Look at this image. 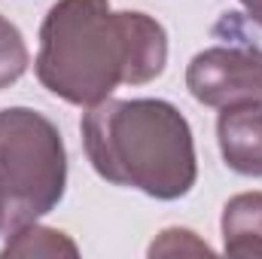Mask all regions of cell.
Returning <instances> with one entry per match:
<instances>
[{
  "label": "cell",
  "instance_id": "obj_1",
  "mask_svg": "<svg viewBox=\"0 0 262 259\" xmlns=\"http://www.w3.org/2000/svg\"><path fill=\"white\" fill-rule=\"evenodd\" d=\"M165 61V28L143 12H113L110 0H58L40 28L37 79L76 107L152 82Z\"/></svg>",
  "mask_w": 262,
  "mask_h": 259
},
{
  "label": "cell",
  "instance_id": "obj_2",
  "mask_svg": "<svg viewBox=\"0 0 262 259\" xmlns=\"http://www.w3.org/2000/svg\"><path fill=\"white\" fill-rule=\"evenodd\" d=\"M82 143L107 183L140 189L159 201L183 198L195 186L192 128L168 101L107 98L82 116Z\"/></svg>",
  "mask_w": 262,
  "mask_h": 259
},
{
  "label": "cell",
  "instance_id": "obj_3",
  "mask_svg": "<svg viewBox=\"0 0 262 259\" xmlns=\"http://www.w3.org/2000/svg\"><path fill=\"white\" fill-rule=\"evenodd\" d=\"M64 186L61 131L37 110H0V192L6 198L9 232L49 213L64 198Z\"/></svg>",
  "mask_w": 262,
  "mask_h": 259
},
{
  "label": "cell",
  "instance_id": "obj_4",
  "mask_svg": "<svg viewBox=\"0 0 262 259\" xmlns=\"http://www.w3.org/2000/svg\"><path fill=\"white\" fill-rule=\"evenodd\" d=\"M186 85L204 107L262 104V49L256 46H210L186 67Z\"/></svg>",
  "mask_w": 262,
  "mask_h": 259
},
{
  "label": "cell",
  "instance_id": "obj_5",
  "mask_svg": "<svg viewBox=\"0 0 262 259\" xmlns=\"http://www.w3.org/2000/svg\"><path fill=\"white\" fill-rule=\"evenodd\" d=\"M223 159L244 177H262V104L226 107L216 122Z\"/></svg>",
  "mask_w": 262,
  "mask_h": 259
},
{
  "label": "cell",
  "instance_id": "obj_6",
  "mask_svg": "<svg viewBox=\"0 0 262 259\" xmlns=\"http://www.w3.org/2000/svg\"><path fill=\"white\" fill-rule=\"evenodd\" d=\"M223 250L262 259V192H241L223 207Z\"/></svg>",
  "mask_w": 262,
  "mask_h": 259
},
{
  "label": "cell",
  "instance_id": "obj_7",
  "mask_svg": "<svg viewBox=\"0 0 262 259\" xmlns=\"http://www.w3.org/2000/svg\"><path fill=\"white\" fill-rule=\"evenodd\" d=\"M79 247L58 229H46L34 223H25L9 232V241L3 244V256H76Z\"/></svg>",
  "mask_w": 262,
  "mask_h": 259
},
{
  "label": "cell",
  "instance_id": "obj_8",
  "mask_svg": "<svg viewBox=\"0 0 262 259\" xmlns=\"http://www.w3.org/2000/svg\"><path fill=\"white\" fill-rule=\"evenodd\" d=\"M28 46L21 31L0 15V89H9L15 79H21V73L28 70Z\"/></svg>",
  "mask_w": 262,
  "mask_h": 259
},
{
  "label": "cell",
  "instance_id": "obj_9",
  "mask_svg": "<svg viewBox=\"0 0 262 259\" xmlns=\"http://www.w3.org/2000/svg\"><path fill=\"white\" fill-rule=\"evenodd\" d=\"M177 253H204V256H210L213 250L204 241H198L195 232H189V229H165L162 238L152 241V247H149V256H177Z\"/></svg>",
  "mask_w": 262,
  "mask_h": 259
},
{
  "label": "cell",
  "instance_id": "obj_10",
  "mask_svg": "<svg viewBox=\"0 0 262 259\" xmlns=\"http://www.w3.org/2000/svg\"><path fill=\"white\" fill-rule=\"evenodd\" d=\"M241 3H244L247 15H250V18H253V21L262 28V0H241Z\"/></svg>",
  "mask_w": 262,
  "mask_h": 259
},
{
  "label": "cell",
  "instance_id": "obj_11",
  "mask_svg": "<svg viewBox=\"0 0 262 259\" xmlns=\"http://www.w3.org/2000/svg\"><path fill=\"white\" fill-rule=\"evenodd\" d=\"M0 232H9V213H6V198L0 192Z\"/></svg>",
  "mask_w": 262,
  "mask_h": 259
}]
</instances>
